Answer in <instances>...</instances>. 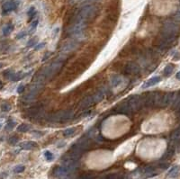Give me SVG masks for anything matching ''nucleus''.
<instances>
[{"label":"nucleus","instance_id":"obj_1","mask_svg":"<svg viewBox=\"0 0 180 179\" xmlns=\"http://www.w3.org/2000/svg\"><path fill=\"white\" fill-rule=\"evenodd\" d=\"M97 15V8L95 6L86 5L81 7L77 14L75 15V23H86V21L92 19Z\"/></svg>","mask_w":180,"mask_h":179},{"label":"nucleus","instance_id":"obj_2","mask_svg":"<svg viewBox=\"0 0 180 179\" xmlns=\"http://www.w3.org/2000/svg\"><path fill=\"white\" fill-rule=\"evenodd\" d=\"M74 117V112L72 110H62L48 117V121L52 123H64L71 120Z\"/></svg>","mask_w":180,"mask_h":179},{"label":"nucleus","instance_id":"obj_3","mask_svg":"<svg viewBox=\"0 0 180 179\" xmlns=\"http://www.w3.org/2000/svg\"><path fill=\"white\" fill-rule=\"evenodd\" d=\"M91 147V143H90V140L87 139V138L84 137L83 139H79L77 143H75L72 147L70 148L69 151L73 152L77 155H79L81 156L85 151L88 150Z\"/></svg>","mask_w":180,"mask_h":179},{"label":"nucleus","instance_id":"obj_4","mask_svg":"<svg viewBox=\"0 0 180 179\" xmlns=\"http://www.w3.org/2000/svg\"><path fill=\"white\" fill-rule=\"evenodd\" d=\"M160 96L159 93L157 92H150L145 95H143V100H144V106L147 107H155L159 106V99Z\"/></svg>","mask_w":180,"mask_h":179},{"label":"nucleus","instance_id":"obj_5","mask_svg":"<svg viewBox=\"0 0 180 179\" xmlns=\"http://www.w3.org/2000/svg\"><path fill=\"white\" fill-rule=\"evenodd\" d=\"M127 102L132 109V111H138L142 106H144V100L143 96L139 95H131L127 99Z\"/></svg>","mask_w":180,"mask_h":179},{"label":"nucleus","instance_id":"obj_6","mask_svg":"<svg viewBox=\"0 0 180 179\" xmlns=\"http://www.w3.org/2000/svg\"><path fill=\"white\" fill-rule=\"evenodd\" d=\"M43 86V83H36V82H34V85H32V87H31V89H30V92H29L26 95H24L23 99H24L25 101H32L33 99H35V98L38 96L39 92L42 90Z\"/></svg>","mask_w":180,"mask_h":179},{"label":"nucleus","instance_id":"obj_7","mask_svg":"<svg viewBox=\"0 0 180 179\" xmlns=\"http://www.w3.org/2000/svg\"><path fill=\"white\" fill-rule=\"evenodd\" d=\"M73 171H74V169L68 167V166H61V167H57L53 169L52 174L57 177H63L69 175Z\"/></svg>","mask_w":180,"mask_h":179},{"label":"nucleus","instance_id":"obj_8","mask_svg":"<svg viewBox=\"0 0 180 179\" xmlns=\"http://www.w3.org/2000/svg\"><path fill=\"white\" fill-rule=\"evenodd\" d=\"M96 103H98V100H97V98L95 97V94H94L93 95L86 96L83 100H81L78 106H79L80 109H86V108H88L90 106H94Z\"/></svg>","mask_w":180,"mask_h":179},{"label":"nucleus","instance_id":"obj_9","mask_svg":"<svg viewBox=\"0 0 180 179\" xmlns=\"http://www.w3.org/2000/svg\"><path fill=\"white\" fill-rule=\"evenodd\" d=\"M140 68L137 63L133 62V61H129L123 69V72L128 75H136L140 73Z\"/></svg>","mask_w":180,"mask_h":179},{"label":"nucleus","instance_id":"obj_10","mask_svg":"<svg viewBox=\"0 0 180 179\" xmlns=\"http://www.w3.org/2000/svg\"><path fill=\"white\" fill-rule=\"evenodd\" d=\"M18 4H19L18 0H10V1L6 2L2 6L3 15H6V14L12 12V11L15 10L18 6Z\"/></svg>","mask_w":180,"mask_h":179},{"label":"nucleus","instance_id":"obj_11","mask_svg":"<svg viewBox=\"0 0 180 179\" xmlns=\"http://www.w3.org/2000/svg\"><path fill=\"white\" fill-rule=\"evenodd\" d=\"M86 28V23H75L74 24L70 27V29L69 30V33L70 35H74V36H77L80 35L84 29Z\"/></svg>","mask_w":180,"mask_h":179},{"label":"nucleus","instance_id":"obj_12","mask_svg":"<svg viewBox=\"0 0 180 179\" xmlns=\"http://www.w3.org/2000/svg\"><path fill=\"white\" fill-rule=\"evenodd\" d=\"M115 110L119 114H126V115H132V114L133 112L132 109L131 108L130 105H129V103L127 102V100L124 101L123 103L120 104L117 107H115Z\"/></svg>","mask_w":180,"mask_h":179},{"label":"nucleus","instance_id":"obj_13","mask_svg":"<svg viewBox=\"0 0 180 179\" xmlns=\"http://www.w3.org/2000/svg\"><path fill=\"white\" fill-rule=\"evenodd\" d=\"M173 98H174V94L173 93H166L165 95L160 96L159 106H158L162 107V108L169 106L173 102Z\"/></svg>","mask_w":180,"mask_h":179},{"label":"nucleus","instance_id":"obj_14","mask_svg":"<svg viewBox=\"0 0 180 179\" xmlns=\"http://www.w3.org/2000/svg\"><path fill=\"white\" fill-rule=\"evenodd\" d=\"M43 111V106H32L31 108L28 109L27 111V115L30 118H36L41 114Z\"/></svg>","mask_w":180,"mask_h":179},{"label":"nucleus","instance_id":"obj_15","mask_svg":"<svg viewBox=\"0 0 180 179\" xmlns=\"http://www.w3.org/2000/svg\"><path fill=\"white\" fill-rule=\"evenodd\" d=\"M180 142V125L171 134V143L170 146L176 148V146Z\"/></svg>","mask_w":180,"mask_h":179},{"label":"nucleus","instance_id":"obj_16","mask_svg":"<svg viewBox=\"0 0 180 179\" xmlns=\"http://www.w3.org/2000/svg\"><path fill=\"white\" fill-rule=\"evenodd\" d=\"M161 81V77H152L151 78H149L147 82H145L144 84L142 85V88H147L149 86L155 85L158 83H159Z\"/></svg>","mask_w":180,"mask_h":179},{"label":"nucleus","instance_id":"obj_17","mask_svg":"<svg viewBox=\"0 0 180 179\" xmlns=\"http://www.w3.org/2000/svg\"><path fill=\"white\" fill-rule=\"evenodd\" d=\"M20 147H21L23 149L30 150V149H32V148L37 147V143L34 142V141H24V142L20 143Z\"/></svg>","mask_w":180,"mask_h":179},{"label":"nucleus","instance_id":"obj_18","mask_svg":"<svg viewBox=\"0 0 180 179\" xmlns=\"http://www.w3.org/2000/svg\"><path fill=\"white\" fill-rule=\"evenodd\" d=\"M180 173V167L179 166H175L173 167L172 169H170V172L168 173V177L169 178H174V177H177Z\"/></svg>","mask_w":180,"mask_h":179},{"label":"nucleus","instance_id":"obj_19","mask_svg":"<svg viewBox=\"0 0 180 179\" xmlns=\"http://www.w3.org/2000/svg\"><path fill=\"white\" fill-rule=\"evenodd\" d=\"M76 48H77V43L76 42H68L63 46L62 51H64V52H69L74 51Z\"/></svg>","mask_w":180,"mask_h":179},{"label":"nucleus","instance_id":"obj_20","mask_svg":"<svg viewBox=\"0 0 180 179\" xmlns=\"http://www.w3.org/2000/svg\"><path fill=\"white\" fill-rule=\"evenodd\" d=\"M122 83V77L119 75H114L111 78V84L114 87H115L117 85Z\"/></svg>","mask_w":180,"mask_h":179},{"label":"nucleus","instance_id":"obj_21","mask_svg":"<svg viewBox=\"0 0 180 179\" xmlns=\"http://www.w3.org/2000/svg\"><path fill=\"white\" fill-rule=\"evenodd\" d=\"M144 174L147 175L148 177H152L154 175H156V168L155 167H147L144 169Z\"/></svg>","mask_w":180,"mask_h":179},{"label":"nucleus","instance_id":"obj_22","mask_svg":"<svg viewBox=\"0 0 180 179\" xmlns=\"http://www.w3.org/2000/svg\"><path fill=\"white\" fill-rule=\"evenodd\" d=\"M76 132V128H68L66 130L63 131V136L64 137H69V136H72Z\"/></svg>","mask_w":180,"mask_h":179},{"label":"nucleus","instance_id":"obj_23","mask_svg":"<svg viewBox=\"0 0 180 179\" xmlns=\"http://www.w3.org/2000/svg\"><path fill=\"white\" fill-rule=\"evenodd\" d=\"M30 129H31V126L29 124H26V123H22V124H20L19 126L17 127V131L19 132H26Z\"/></svg>","mask_w":180,"mask_h":179},{"label":"nucleus","instance_id":"obj_24","mask_svg":"<svg viewBox=\"0 0 180 179\" xmlns=\"http://www.w3.org/2000/svg\"><path fill=\"white\" fill-rule=\"evenodd\" d=\"M174 70V65L173 64H168L165 69H164V75L165 76H170V74Z\"/></svg>","mask_w":180,"mask_h":179},{"label":"nucleus","instance_id":"obj_25","mask_svg":"<svg viewBox=\"0 0 180 179\" xmlns=\"http://www.w3.org/2000/svg\"><path fill=\"white\" fill-rule=\"evenodd\" d=\"M23 77H24V75L23 74V72H17V73H15L14 72L10 80H12V81H18V80L22 79Z\"/></svg>","mask_w":180,"mask_h":179},{"label":"nucleus","instance_id":"obj_26","mask_svg":"<svg viewBox=\"0 0 180 179\" xmlns=\"http://www.w3.org/2000/svg\"><path fill=\"white\" fill-rule=\"evenodd\" d=\"M172 103H173V106H172L173 109H177L178 107V106L180 105V92L178 93V95H177L176 97L173 98V102Z\"/></svg>","mask_w":180,"mask_h":179},{"label":"nucleus","instance_id":"obj_27","mask_svg":"<svg viewBox=\"0 0 180 179\" xmlns=\"http://www.w3.org/2000/svg\"><path fill=\"white\" fill-rule=\"evenodd\" d=\"M13 29H14L13 24L9 23V24L6 25V26L4 27V29H3V33H4V35H8V34L13 31Z\"/></svg>","mask_w":180,"mask_h":179},{"label":"nucleus","instance_id":"obj_28","mask_svg":"<svg viewBox=\"0 0 180 179\" xmlns=\"http://www.w3.org/2000/svg\"><path fill=\"white\" fill-rule=\"evenodd\" d=\"M101 178H107V179H119L123 178L122 176H118L117 174H109V175H106L105 177H102Z\"/></svg>","mask_w":180,"mask_h":179},{"label":"nucleus","instance_id":"obj_29","mask_svg":"<svg viewBox=\"0 0 180 179\" xmlns=\"http://www.w3.org/2000/svg\"><path fill=\"white\" fill-rule=\"evenodd\" d=\"M37 25H38V21L35 20V21L32 23V25L30 26V28H29V33H30V34L32 33V32H34L35 29H36V27H37Z\"/></svg>","mask_w":180,"mask_h":179},{"label":"nucleus","instance_id":"obj_30","mask_svg":"<svg viewBox=\"0 0 180 179\" xmlns=\"http://www.w3.org/2000/svg\"><path fill=\"white\" fill-rule=\"evenodd\" d=\"M44 157L46 158L47 160H49V161H52L53 159V154L51 152V151H49V150H47V151H45L44 152Z\"/></svg>","mask_w":180,"mask_h":179},{"label":"nucleus","instance_id":"obj_31","mask_svg":"<svg viewBox=\"0 0 180 179\" xmlns=\"http://www.w3.org/2000/svg\"><path fill=\"white\" fill-rule=\"evenodd\" d=\"M18 138L16 137V136H13V137H11L9 139H8V142H9V144L10 145H15L17 142H18Z\"/></svg>","mask_w":180,"mask_h":179},{"label":"nucleus","instance_id":"obj_32","mask_svg":"<svg viewBox=\"0 0 180 179\" xmlns=\"http://www.w3.org/2000/svg\"><path fill=\"white\" fill-rule=\"evenodd\" d=\"M15 123L14 122V121H8V123H7V124H6V130H8V131H10V130H13V128L15 127Z\"/></svg>","mask_w":180,"mask_h":179},{"label":"nucleus","instance_id":"obj_33","mask_svg":"<svg viewBox=\"0 0 180 179\" xmlns=\"http://www.w3.org/2000/svg\"><path fill=\"white\" fill-rule=\"evenodd\" d=\"M1 108H2V111H4V112H8V111H10L11 106L9 104H7V103H5V104L2 105Z\"/></svg>","mask_w":180,"mask_h":179},{"label":"nucleus","instance_id":"obj_34","mask_svg":"<svg viewBox=\"0 0 180 179\" xmlns=\"http://www.w3.org/2000/svg\"><path fill=\"white\" fill-rule=\"evenodd\" d=\"M13 74H14V71H12L11 69H7V70H6V71L4 72V76H5L6 78L11 79V77H12Z\"/></svg>","mask_w":180,"mask_h":179},{"label":"nucleus","instance_id":"obj_35","mask_svg":"<svg viewBox=\"0 0 180 179\" xmlns=\"http://www.w3.org/2000/svg\"><path fill=\"white\" fill-rule=\"evenodd\" d=\"M37 42H38V39L37 38H32L29 42H28V47H32V46H34V45H36L37 44Z\"/></svg>","mask_w":180,"mask_h":179},{"label":"nucleus","instance_id":"obj_36","mask_svg":"<svg viewBox=\"0 0 180 179\" xmlns=\"http://www.w3.org/2000/svg\"><path fill=\"white\" fill-rule=\"evenodd\" d=\"M24 169H25V168L23 167V166H17V167H15V169H14V172L15 173H22V172H23L24 171Z\"/></svg>","mask_w":180,"mask_h":179},{"label":"nucleus","instance_id":"obj_37","mask_svg":"<svg viewBox=\"0 0 180 179\" xmlns=\"http://www.w3.org/2000/svg\"><path fill=\"white\" fill-rule=\"evenodd\" d=\"M169 167H170V164L167 162H162L159 165V168L161 169H167Z\"/></svg>","mask_w":180,"mask_h":179},{"label":"nucleus","instance_id":"obj_38","mask_svg":"<svg viewBox=\"0 0 180 179\" xmlns=\"http://www.w3.org/2000/svg\"><path fill=\"white\" fill-rule=\"evenodd\" d=\"M44 45H45V42H42V43H39V44H37V45H35V47H34V50L35 51H38V50H40V49H42L44 47Z\"/></svg>","mask_w":180,"mask_h":179},{"label":"nucleus","instance_id":"obj_39","mask_svg":"<svg viewBox=\"0 0 180 179\" xmlns=\"http://www.w3.org/2000/svg\"><path fill=\"white\" fill-rule=\"evenodd\" d=\"M24 91V85H20L17 88V93L18 94H22Z\"/></svg>","mask_w":180,"mask_h":179},{"label":"nucleus","instance_id":"obj_40","mask_svg":"<svg viewBox=\"0 0 180 179\" xmlns=\"http://www.w3.org/2000/svg\"><path fill=\"white\" fill-rule=\"evenodd\" d=\"M175 19L177 20V21L180 22V9H178V10L177 11V13L175 14Z\"/></svg>","mask_w":180,"mask_h":179},{"label":"nucleus","instance_id":"obj_41","mask_svg":"<svg viewBox=\"0 0 180 179\" xmlns=\"http://www.w3.org/2000/svg\"><path fill=\"white\" fill-rule=\"evenodd\" d=\"M34 12H35V9H34V7H31L28 12H27V14H28V15L29 16H32L33 15H34Z\"/></svg>","mask_w":180,"mask_h":179},{"label":"nucleus","instance_id":"obj_42","mask_svg":"<svg viewBox=\"0 0 180 179\" xmlns=\"http://www.w3.org/2000/svg\"><path fill=\"white\" fill-rule=\"evenodd\" d=\"M26 35V32H20L19 34H17V39H21V38H23V37H24Z\"/></svg>","mask_w":180,"mask_h":179},{"label":"nucleus","instance_id":"obj_43","mask_svg":"<svg viewBox=\"0 0 180 179\" xmlns=\"http://www.w3.org/2000/svg\"><path fill=\"white\" fill-rule=\"evenodd\" d=\"M176 77H177L178 79H179L180 80V71H178V72L177 73V75H176Z\"/></svg>","mask_w":180,"mask_h":179},{"label":"nucleus","instance_id":"obj_44","mask_svg":"<svg viewBox=\"0 0 180 179\" xmlns=\"http://www.w3.org/2000/svg\"><path fill=\"white\" fill-rule=\"evenodd\" d=\"M178 109V114H179V116H180V105L178 106V107L177 108Z\"/></svg>","mask_w":180,"mask_h":179},{"label":"nucleus","instance_id":"obj_45","mask_svg":"<svg viewBox=\"0 0 180 179\" xmlns=\"http://www.w3.org/2000/svg\"><path fill=\"white\" fill-rule=\"evenodd\" d=\"M2 87H3V83H2V82L0 81V89H1Z\"/></svg>","mask_w":180,"mask_h":179},{"label":"nucleus","instance_id":"obj_46","mask_svg":"<svg viewBox=\"0 0 180 179\" xmlns=\"http://www.w3.org/2000/svg\"><path fill=\"white\" fill-rule=\"evenodd\" d=\"M2 67H3V64L0 63V68H2Z\"/></svg>","mask_w":180,"mask_h":179},{"label":"nucleus","instance_id":"obj_47","mask_svg":"<svg viewBox=\"0 0 180 179\" xmlns=\"http://www.w3.org/2000/svg\"><path fill=\"white\" fill-rule=\"evenodd\" d=\"M73 1H78V0H73Z\"/></svg>","mask_w":180,"mask_h":179},{"label":"nucleus","instance_id":"obj_48","mask_svg":"<svg viewBox=\"0 0 180 179\" xmlns=\"http://www.w3.org/2000/svg\"><path fill=\"white\" fill-rule=\"evenodd\" d=\"M0 129H1V125H0Z\"/></svg>","mask_w":180,"mask_h":179}]
</instances>
